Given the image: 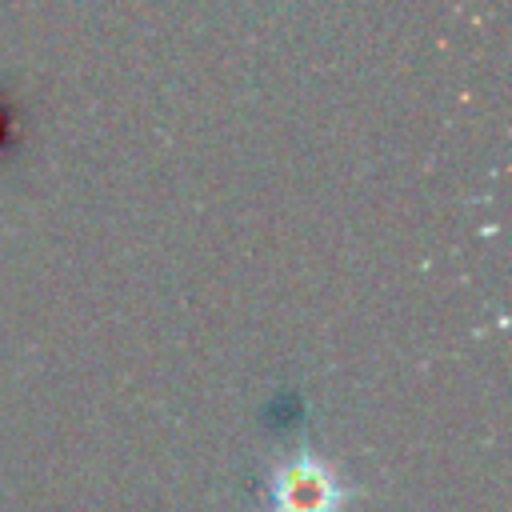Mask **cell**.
<instances>
[{
    "mask_svg": "<svg viewBox=\"0 0 512 512\" xmlns=\"http://www.w3.org/2000/svg\"><path fill=\"white\" fill-rule=\"evenodd\" d=\"M348 480L316 452L284 456L264 476V512H348Z\"/></svg>",
    "mask_w": 512,
    "mask_h": 512,
    "instance_id": "obj_1",
    "label": "cell"
}]
</instances>
